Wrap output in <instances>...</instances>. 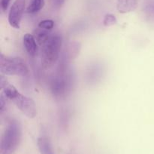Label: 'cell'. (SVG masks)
Instances as JSON below:
<instances>
[{
  "label": "cell",
  "mask_w": 154,
  "mask_h": 154,
  "mask_svg": "<svg viewBox=\"0 0 154 154\" xmlns=\"http://www.w3.org/2000/svg\"><path fill=\"white\" fill-rule=\"evenodd\" d=\"M0 85L5 96L8 100L11 101L22 112L23 114L29 119H34L37 116V108L34 101L20 93L14 86L9 84L2 74L1 75Z\"/></svg>",
  "instance_id": "obj_1"
},
{
  "label": "cell",
  "mask_w": 154,
  "mask_h": 154,
  "mask_svg": "<svg viewBox=\"0 0 154 154\" xmlns=\"http://www.w3.org/2000/svg\"><path fill=\"white\" fill-rule=\"evenodd\" d=\"M63 39L59 33H51L41 46V63L45 69L54 66L60 57Z\"/></svg>",
  "instance_id": "obj_2"
},
{
  "label": "cell",
  "mask_w": 154,
  "mask_h": 154,
  "mask_svg": "<svg viewBox=\"0 0 154 154\" xmlns=\"http://www.w3.org/2000/svg\"><path fill=\"white\" fill-rule=\"evenodd\" d=\"M22 139V126L17 120H11L5 130L0 141V154H14Z\"/></svg>",
  "instance_id": "obj_3"
},
{
  "label": "cell",
  "mask_w": 154,
  "mask_h": 154,
  "mask_svg": "<svg viewBox=\"0 0 154 154\" xmlns=\"http://www.w3.org/2000/svg\"><path fill=\"white\" fill-rule=\"evenodd\" d=\"M72 85V74L65 66H61L60 70L51 79L50 82L51 93L56 98H63L70 91Z\"/></svg>",
  "instance_id": "obj_4"
},
{
  "label": "cell",
  "mask_w": 154,
  "mask_h": 154,
  "mask_svg": "<svg viewBox=\"0 0 154 154\" xmlns=\"http://www.w3.org/2000/svg\"><path fill=\"white\" fill-rule=\"evenodd\" d=\"M0 71L5 75H19L25 77L29 74V69L25 62L20 57L5 56L1 54Z\"/></svg>",
  "instance_id": "obj_5"
},
{
  "label": "cell",
  "mask_w": 154,
  "mask_h": 154,
  "mask_svg": "<svg viewBox=\"0 0 154 154\" xmlns=\"http://www.w3.org/2000/svg\"><path fill=\"white\" fill-rule=\"evenodd\" d=\"M26 8V0H15L8 13V23L12 27L20 29Z\"/></svg>",
  "instance_id": "obj_6"
},
{
  "label": "cell",
  "mask_w": 154,
  "mask_h": 154,
  "mask_svg": "<svg viewBox=\"0 0 154 154\" xmlns=\"http://www.w3.org/2000/svg\"><path fill=\"white\" fill-rule=\"evenodd\" d=\"M23 46L26 52L30 56H35L38 52V42L33 35L30 33H26L23 38Z\"/></svg>",
  "instance_id": "obj_7"
},
{
  "label": "cell",
  "mask_w": 154,
  "mask_h": 154,
  "mask_svg": "<svg viewBox=\"0 0 154 154\" xmlns=\"http://www.w3.org/2000/svg\"><path fill=\"white\" fill-rule=\"evenodd\" d=\"M138 6V0H117V9L120 13L134 11Z\"/></svg>",
  "instance_id": "obj_8"
},
{
  "label": "cell",
  "mask_w": 154,
  "mask_h": 154,
  "mask_svg": "<svg viewBox=\"0 0 154 154\" xmlns=\"http://www.w3.org/2000/svg\"><path fill=\"white\" fill-rule=\"evenodd\" d=\"M81 49V44L79 42H71L67 47L66 51L64 54V60L66 62H69L73 60L79 54Z\"/></svg>",
  "instance_id": "obj_9"
},
{
  "label": "cell",
  "mask_w": 154,
  "mask_h": 154,
  "mask_svg": "<svg viewBox=\"0 0 154 154\" xmlns=\"http://www.w3.org/2000/svg\"><path fill=\"white\" fill-rule=\"evenodd\" d=\"M38 147L41 154H54L51 140L47 137H40L37 140Z\"/></svg>",
  "instance_id": "obj_10"
},
{
  "label": "cell",
  "mask_w": 154,
  "mask_h": 154,
  "mask_svg": "<svg viewBox=\"0 0 154 154\" xmlns=\"http://www.w3.org/2000/svg\"><path fill=\"white\" fill-rule=\"evenodd\" d=\"M45 0H32L26 9L29 14H35L42 10L45 6Z\"/></svg>",
  "instance_id": "obj_11"
},
{
  "label": "cell",
  "mask_w": 154,
  "mask_h": 154,
  "mask_svg": "<svg viewBox=\"0 0 154 154\" xmlns=\"http://www.w3.org/2000/svg\"><path fill=\"white\" fill-rule=\"evenodd\" d=\"M117 20L112 14H107L103 19V24L105 27H111L117 24Z\"/></svg>",
  "instance_id": "obj_12"
},
{
  "label": "cell",
  "mask_w": 154,
  "mask_h": 154,
  "mask_svg": "<svg viewBox=\"0 0 154 154\" xmlns=\"http://www.w3.org/2000/svg\"><path fill=\"white\" fill-rule=\"evenodd\" d=\"M54 27V22L52 20H44L38 24V27L45 30H51Z\"/></svg>",
  "instance_id": "obj_13"
},
{
  "label": "cell",
  "mask_w": 154,
  "mask_h": 154,
  "mask_svg": "<svg viewBox=\"0 0 154 154\" xmlns=\"http://www.w3.org/2000/svg\"><path fill=\"white\" fill-rule=\"evenodd\" d=\"M11 1V0H0V5H1V8L2 10V11H7Z\"/></svg>",
  "instance_id": "obj_14"
},
{
  "label": "cell",
  "mask_w": 154,
  "mask_h": 154,
  "mask_svg": "<svg viewBox=\"0 0 154 154\" xmlns=\"http://www.w3.org/2000/svg\"><path fill=\"white\" fill-rule=\"evenodd\" d=\"M51 2H52L54 7L58 8H60L63 4H64L66 0H51Z\"/></svg>",
  "instance_id": "obj_15"
}]
</instances>
